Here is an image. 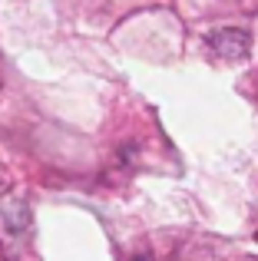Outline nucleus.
Instances as JSON below:
<instances>
[{"label": "nucleus", "instance_id": "obj_1", "mask_svg": "<svg viewBox=\"0 0 258 261\" xmlns=\"http://www.w3.org/2000/svg\"><path fill=\"white\" fill-rule=\"evenodd\" d=\"M209 46L222 60H242L248 53V33L245 30H219V33H212Z\"/></svg>", "mask_w": 258, "mask_h": 261}]
</instances>
